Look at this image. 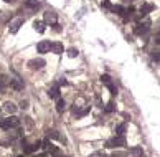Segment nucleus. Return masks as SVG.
<instances>
[{
    "label": "nucleus",
    "mask_w": 160,
    "mask_h": 157,
    "mask_svg": "<svg viewBox=\"0 0 160 157\" xmlns=\"http://www.w3.org/2000/svg\"><path fill=\"white\" fill-rule=\"evenodd\" d=\"M18 126H20V119H18V117H15V116L0 121V129H4V131L13 129V127H18Z\"/></svg>",
    "instance_id": "f257e3e1"
},
{
    "label": "nucleus",
    "mask_w": 160,
    "mask_h": 157,
    "mask_svg": "<svg viewBox=\"0 0 160 157\" xmlns=\"http://www.w3.org/2000/svg\"><path fill=\"white\" fill-rule=\"evenodd\" d=\"M106 147L114 149V147H125V137L124 136H114L106 142Z\"/></svg>",
    "instance_id": "f03ea898"
},
{
    "label": "nucleus",
    "mask_w": 160,
    "mask_h": 157,
    "mask_svg": "<svg viewBox=\"0 0 160 157\" xmlns=\"http://www.w3.org/2000/svg\"><path fill=\"white\" fill-rule=\"evenodd\" d=\"M149 28H150V20H145V22L137 23V25H135V28H134V33L140 37V35H144V33L149 32Z\"/></svg>",
    "instance_id": "7ed1b4c3"
},
{
    "label": "nucleus",
    "mask_w": 160,
    "mask_h": 157,
    "mask_svg": "<svg viewBox=\"0 0 160 157\" xmlns=\"http://www.w3.org/2000/svg\"><path fill=\"white\" fill-rule=\"evenodd\" d=\"M23 23H25V18H15L13 22H10V25H8L10 33H17V32L20 30V27H22Z\"/></svg>",
    "instance_id": "20e7f679"
},
{
    "label": "nucleus",
    "mask_w": 160,
    "mask_h": 157,
    "mask_svg": "<svg viewBox=\"0 0 160 157\" xmlns=\"http://www.w3.org/2000/svg\"><path fill=\"white\" fill-rule=\"evenodd\" d=\"M28 66H30V69H41L43 66H45V60H43V58L30 60V61H28Z\"/></svg>",
    "instance_id": "39448f33"
},
{
    "label": "nucleus",
    "mask_w": 160,
    "mask_h": 157,
    "mask_svg": "<svg viewBox=\"0 0 160 157\" xmlns=\"http://www.w3.org/2000/svg\"><path fill=\"white\" fill-rule=\"evenodd\" d=\"M56 20H58V15H56L55 12H50V10H48V12L45 13V17H43V22L50 23V25H55Z\"/></svg>",
    "instance_id": "423d86ee"
},
{
    "label": "nucleus",
    "mask_w": 160,
    "mask_h": 157,
    "mask_svg": "<svg viewBox=\"0 0 160 157\" xmlns=\"http://www.w3.org/2000/svg\"><path fill=\"white\" fill-rule=\"evenodd\" d=\"M50 50L53 51L55 55H61V53H63V43H60V42L50 43Z\"/></svg>",
    "instance_id": "0eeeda50"
},
{
    "label": "nucleus",
    "mask_w": 160,
    "mask_h": 157,
    "mask_svg": "<svg viewBox=\"0 0 160 157\" xmlns=\"http://www.w3.org/2000/svg\"><path fill=\"white\" fill-rule=\"evenodd\" d=\"M37 50H38V53H48L50 51V42H46V40L40 42L37 45Z\"/></svg>",
    "instance_id": "6e6552de"
},
{
    "label": "nucleus",
    "mask_w": 160,
    "mask_h": 157,
    "mask_svg": "<svg viewBox=\"0 0 160 157\" xmlns=\"http://www.w3.org/2000/svg\"><path fill=\"white\" fill-rule=\"evenodd\" d=\"M10 86H12V88L13 89H17V91H20V89H23V83L22 81H20L18 78H10Z\"/></svg>",
    "instance_id": "1a4fd4ad"
},
{
    "label": "nucleus",
    "mask_w": 160,
    "mask_h": 157,
    "mask_svg": "<svg viewBox=\"0 0 160 157\" xmlns=\"http://www.w3.org/2000/svg\"><path fill=\"white\" fill-rule=\"evenodd\" d=\"M46 136H48V139H60V141H64V137L58 132V131L55 129H48L46 131Z\"/></svg>",
    "instance_id": "9d476101"
},
{
    "label": "nucleus",
    "mask_w": 160,
    "mask_h": 157,
    "mask_svg": "<svg viewBox=\"0 0 160 157\" xmlns=\"http://www.w3.org/2000/svg\"><path fill=\"white\" fill-rule=\"evenodd\" d=\"M154 8H155V7H154L152 4H144V5L140 7V17H145V15L150 13Z\"/></svg>",
    "instance_id": "9b49d317"
},
{
    "label": "nucleus",
    "mask_w": 160,
    "mask_h": 157,
    "mask_svg": "<svg viewBox=\"0 0 160 157\" xmlns=\"http://www.w3.org/2000/svg\"><path fill=\"white\" fill-rule=\"evenodd\" d=\"M45 22H41V20H35V23H33V28L37 30L38 33H45Z\"/></svg>",
    "instance_id": "f8f14e48"
},
{
    "label": "nucleus",
    "mask_w": 160,
    "mask_h": 157,
    "mask_svg": "<svg viewBox=\"0 0 160 157\" xmlns=\"http://www.w3.org/2000/svg\"><path fill=\"white\" fill-rule=\"evenodd\" d=\"M8 83H10V78H8V76H0V93H4L5 89H7Z\"/></svg>",
    "instance_id": "ddd939ff"
},
{
    "label": "nucleus",
    "mask_w": 160,
    "mask_h": 157,
    "mask_svg": "<svg viewBox=\"0 0 160 157\" xmlns=\"http://www.w3.org/2000/svg\"><path fill=\"white\" fill-rule=\"evenodd\" d=\"M4 106H5V111L10 112V114H15V112H17V106H15V104H13L12 101H7V103L4 104Z\"/></svg>",
    "instance_id": "4468645a"
},
{
    "label": "nucleus",
    "mask_w": 160,
    "mask_h": 157,
    "mask_svg": "<svg viewBox=\"0 0 160 157\" xmlns=\"http://www.w3.org/2000/svg\"><path fill=\"white\" fill-rule=\"evenodd\" d=\"M48 96L53 98V99H58V98H60V88H58V86H53V88L48 91Z\"/></svg>",
    "instance_id": "2eb2a0df"
},
{
    "label": "nucleus",
    "mask_w": 160,
    "mask_h": 157,
    "mask_svg": "<svg viewBox=\"0 0 160 157\" xmlns=\"http://www.w3.org/2000/svg\"><path fill=\"white\" fill-rule=\"evenodd\" d=\"M89 111H91V106H89V104H84V107H82V109H78L76 117H82V116H86Z\"/></svg>",
    "instance_id": "dca6fc26"
},
{
    "label": "nucleus",
    "mask_w": 160,
    "mask_h": 157,
    "mask_svg": "<svg viewBox=\"0 0 160 157\" xmlns=\"http://www.w3.org/2000/svg\"><path fill=\"white\" fill-rule=\"evenodd\" d=\"M111 12H112V13H117V15H124L125 8L121 7V5H112V7H111Z\"/></svg>",
    "instance_id": "f3484780"
},
{
    "label": "nucleus",
    "mask_w": 160,
    "mask_h": 157,
    "mask_svg": "<svg viewBox=\"0 0 160 157\" xmlns=\"http://www.w3.org/2000/svg\"><path fill=\"white\" fill-rule=\"evenodd\" d=\"M64 106H66V104H64V99L58 98V99H56V111H58V112H63L64 111Z\"/></svg>",
    "instance_id": "a211bd4d"
},
{
    "label": "nucleus",
    "mask_w": 160,
    "mask_h": 157,
    "mask_svg": "<svg viewBox=\"0 0 160 157\" xmlns=\"http://www.w3.org/2000/svg\"><path fill=\"white\" fill-rule=\"evenodd\" d=\"M125 129H127L125 124H119L117 127H116V136H124L125 134Z\"/></svg>",
    "instance_id": "6ab92c4d"
},
{
    "label": "nucleus",
    "mask_w": 160,
    "mask_h": 157,
    "mask_svg": "<svg viewBox=\"0 0 160 157\" xmlns=\"http://www.w3.org/2000/svg\"><path fill=\"white\" fill-rule=\"evenodd\" d=\"M130 154L135 157H142L144 156V151H142V147H132L130 149Z\"/></svg>",
    "instance_id": "aec40b11"
},
{
    "label": "nucleus",
    "mask_w": 160,
    "mask_h": 157,
    "mask_svg": "<svg viewBox=\"0 0 160 157\" xmlns=\"http://www.w3.org/2000/svg\"><path fill=\"white\" fill-rule=\"evenodd\" d=\"M27 7H30V8H33V10H38V8H40V4H38V2H35V0H28V2H27Z\"/></svg>",
    "instance_id": "412c9836"
},
{
    "label": "nucleus",
    "mask_w": 160,
    "mask_h": 157,
    "mask_svg": "<svg viewBox=\"0 0 160 157\" xmlns=\"http://www.w3.org/2000/svg\"><path fill=\"white\" fill-rule=\"evenodd\" d=\"M101 81H102V83H104L106 86L112 83V79H111V76H109V74H101Z\"/></svg>",
    "instance_id": "4be33fe9"
},
{
    "label": "nucleus",
    "mask_w": 160,
    "mask_h": 157,
    "mask_svg": "<svg viewBox=\"0 0 160 157\" xmlns=\"http://www.w3.org/2000/svg\"><path fill=\"white\" fill-rule=\"evenodd\" d=\"M78 55H79L78 48H69V50H68V56H69V58H76Z\"/></svg>",
    "instance_id": "5701e85b"
},
{
    "label": "nucleus",
    "mask_w": 160,
    "mask_h": 157,
    "mask_svg": "<svg viewBox=\"0 0 160 157\" xmlns=\"http://www.w3.org/2000/svg\"><path fill=\"white\" fill-rule=\"evenodd\" d=\"M114 109H116L114 103H107V106H106V111H107V112H112Z\"/></svg>",
    "instance_id": "b1692460"
},
{
    "label": "nucleus",
    "mask_w": 160,
    "mask_h": 157,
    "mask_svg": "<svg viewBox=\"0 0 160 157\" xmlns=\"http://www.w3.org/2000/svg\"><path fill=\"white\" fill-rule=\"evenodd\" d=\"M20 107H22V109H27V107H28V101H22V103H20Z\"/></svg>",
    "instance_id": "393cba45"
},
{
    "label": "nucleus",
    "mask_w": 160,
    "mask_h": 157,
    "mask_svg": "<svg viewBox=\"0 0 160 157\" xmlns=\"http://www.w3.org/2000/svg\"><path fill=\"white\" fill-rule=\"evenodd\" d=\"M102 7H106V8H109V10H111V7H112V5H111L107 0H104V2H102Z\"/></svg>",
    "instance_id": "a878e982"
},
{
    "label": "nucleus",
    "mask_w": 160,
    "mask_h": 157,
    "mask_svg": "<svg viewBox=\"0 0 160 157\" xmlns=\"http://www.w3.org/2000/svg\"><path fill=\"white\" fill-rule=\"evenodd\" d=\"M152 58L155 61H159V55H157V51H152Z\"/></svg>",
    "instance_id": "bb28decb"
},
{
    "label": "nucleus",
    "mask_w": 160,
    "mask_h": 157,
    "mask_svg": "<svg viewBox=\"0 0 160 157\" xmlns=\"http://www.w3.org/2000/svg\"><path fill=\"white\" fill-rule=\"evenodd\" d=\"M102 154H104V152H94V154H91L89 157H101Z\"/></svg>",
    "instance_id": "cd10ccee"
},
{
    "label": "nucleus",
    "mask_w": 160,
    "mask_h": 157,
    "mask_svg": "<svg viewBox=\"0 0 160 157\" xmlns=\"http://www.w3.org/2000/svg\"><path fill=\"white\" fill-rule=\"evenodd\" d=\"M111 157H124V154H121V152H116V154H112Z\"/></svg>",
    "instance_id": "c85d7f7f"
},
{
    "label": "nucleus",
    "mask_w": 160,
    "mask_h": 157,
    "mask_svg": "<svg viewBox=\"0 0 160 157\" xmlns=\"http://www.w3.org/2000/svg\"><path fill=\"white\" fill-rule=\"evenodd\" d=\"M53 27H55V30H56V32H60V30H61V28H60V25H58V23H55Z\"/></svg>",
    "instance_id": "c756f323"
},
{
    "label": "nucleus",
    "mask_w": 160,
    "mask_h": 157,
    "mask_svg": "<svg viewBox=\"0 0 160 157\" xmlns=\"http://www.w3.org/2000/svg\"><path fill=\"white\" fill-rule=\"evenodd\" d=\"M4 2H7V4H12V2H15V0H4Z\"/></svg>",
    "instance_id": "7c9ffc66"
},
{
    "label": "nucleus",
    "mask_w": 160,
    "mask_h": 157,
    "mask_svg": "<svg viewBox=\"0 0 160 157\" xmlns=\"http://www.w3.org/2000/svg\"><path fill=\"white\" fill-rule=\"evenodd\" d=\"M125 2H130V4H132V2H134V0H125Z\"/></svg>",
    "instance_id": "2f4dec72"
},
{
    "label": "nucleus",
    "mask_w": 160,
    "mask_h": 157,
    "mask_svg": "<svg viewBox=\"0 0 160 157\" xmlns=\"http://www.w3.org/2000/svg\"><path fill=\"white\" fill-rule=\"evenodd\" d=\"M101 157H106V156H104V154H102V156H101Z\"/></svg>",
    "instance_id": "473e14b6"
},
{
    "label": "nucleus",
    "mask_w": 160,
    "mask_h": 157,
    "mask_svg": "<svg viewBox=\"0 0 160 157\" xmlns=\"http://www.w3.org/2000/svg\"><path fill=\"white\" fill-rule=\"evenodd\" d=\"M18 157H22V156H18Z\"/></svg>",
    "instance_id": "72a5a7b5"
}]
</instances>
